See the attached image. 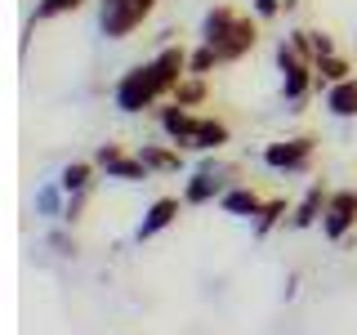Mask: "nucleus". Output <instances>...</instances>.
<instances>
[{"mask_svg":"<svg viewBox=\"0 0 357 335\" xmlns=\"http://www.w3.org/2000/svg\"><path fill=\"white\" fill-rule=\"evenodd\" d=\"M273 59H277V72H282V103H286V112H299L308 103V94H317V67L304 54H295V45L286 36L277 40Z\"/></svg>","mask_w":357,"mask_h":335,"instance_id":"2","label":"nucleus"},{"mask_svg":"<svg viewBox=\"0 0 357 335\" xmlns=\"http://www.w3.org/2000/svg\"><path fill=\"white\" fill-rule=\"evenodd\" d=\"M321 107H326L335 121H353V117H357V76H349V81H340V85H331L326 94H321Z\"/></svg>","mask_w":357,"mask_h":335,"instance_id":"17","label":"nucleus"},{"mask_svg":"<svg viewBox=\"0 0 357 335\" xmlns=\"http://www.w3.org/2000/svg\"><path fill=\"white\" fill-rule=\"evenodd\" d=\"M156 126H161V134L174 143L178 152H188V143H192V130H197V112L192 107H156Z\"/></svg>","mask_w":357,"mask_h":335,"instance_id":"9","label":"nucleus"},{"mask_svg":"<svg viewBox=\"0 0 357 335\" xmlns=\"http://www.w3.org/2000/svg\"><path fill=\"white\" fill-rule=\"evenodd\" d=\"M264 201H268V197H259L250 184H232L228 193L215 201V206L223 210V215H232V219H255V215L264 210Z\"/></svg>","mask_w":357,"mask_h":335,"instance_id":"13","label":"nucleus"},{"mask_svg":"<svg viewBox=\"0 0 357 335\" xmlns=\"http://www.w3.org/2000/svg\"><path fill=\"white\" fill-rule=\"evenodd\" d=\"M237 9L232 5H215V9H206V18H201V45H223L232 36V27H237Z\"/></svg>","mask_w":357,"mask_h":335,"instance_id":"16","label":"nucleus"},{"mask_svg":"<svg viewBox=\"0 0 357 335\" xmlns=\"http://www.w3.org/2000/svg\"><path fill=\"white\" fill-rule=\"evenodd\" d=\"M178 210H183V197H156L148 210H143V219H139V228H134V241H152V237H161L165 228L178 219Z\"/></svg>","mask_w":357,"mask_h":335,"instance_id":"8","label":"nucleus"},{"mask_svg":"<svg viewBox=\"0 0 357 335\" xmlns=\"http://www.w3.org/2000/svg\"><path fill=\"white\" fill-rule=\"evenodd\" d=\"M312 67H317V94H326L331 85H340V81L353 76V63L344 59V54H326V59H317Z\"/></svg>","mask_w":357,"mask_h":335,"instance_id":"19","label":"nucleus"},{"mask_svg":"<svg viewBox=\"0 0 357 335\" xmlns=\"http://www.w3.org/2000/svg\"><path fill=\"white\" fill-rule=\"evenodd\" d=\"M94 170H98L94 161H67L54 179L63 184V193H67V197H76V193H89V188H94Z\"/></svg>","mask_w":357,"mask_h":335,"instance_id":"18","label":"nucleus"},{"mask_svg":"<svg viewBox=\"0 0 357 335\" xmlns=\"http://www.w3.org/2000/svg\"><path fill=\"white\" fill-rule=\"evenodd\" d=\"M308 50H312V63H317V59H326V54H335V40H331V31H312L308 27Z\"/></svg>","mask_w":357,"mask_h":335,"instance_id":"25","label":"nucleus"},{"mask_svg":"<svg viewBox=\"0 0 357 335\" xmlns=\"http://www.w3.org/2000/svg\"><path fill=\"white\" fill-rule=\"evenodd\" d=\"M255 45H259V18L241 14L237 27H232V36L223 45H215V54H219V63H237V59H245V54L255 50Z\"/></svg>","mask_w":357,"mask_h":335,"instance_id":"10","label":"nucleus"},{"mask_svg":"<svg viewBox=\"0 0 357 335\" xmlns=\"http://www.w3.org/2000/svg\"><path fill=\"white\" fill-rule=\"evenodd\" d=\"M94 165H98L107 179H116V184H148V179H152L148 165H143L134 152H126L121 143H98Z\"/></svg>","mask_w":357,"mask_h":335,"instance_id":"6","label":"nucleus"},{"mask_svg":"<svg viewBox=\"0 0 357 335\" xmlns=\"http://www.w3.org/2000/svg\"><path fill=\"white\" fill-rule=\"evenodd\" d=\"M156 0H98V36L126 40L152 18Z\"/></svg>","mask_w":357,"mask_h":335,"instance_id":"4","label":"nucleus"},{"mask_svg":"<svg viewBox=\"0 0 357 335\" xmlns=\"http://www.w3.org/2000/svg\"><path fill=\"white\" fill-rule=\"evenodd\" d=\"M85 206H89V193H76V197H67V210H63V223H67V228H76V223L85 219Z\"/></svg>","mask_w":357,"mask_h":335,"instance_id":"26","label":"nucleus"},{"mask_svg":"<svg viewBox=\"0 0 357 335\" xmlns=\"http://www.w3.org/2000/svg\"><path fill=\"white\" fill-rule=\"evenodd\" d=\"M282 5H286V14H290V9H295V5H299V0H282Z\"/></svg>","mask_w":357,"mask_h":335,"instance_id":"29","label":"nucleus"},{"mask_svg":"<svg viewBox=\"0 0 357 335\" xmlns=\"http://www.w3.org/2000/svg\"><path fill=\"white\" fill-rule=\"evenodd\" d=\"M286 219H290L286 197H268V201H264V210L250 219V232H255V237H268V232H273L277 223H286Z\"/></svg>","mask_w":357,"mask_h":335,"instance_id":"20","label":"nucleus"},{"mask_svg":"<svg viewBox=\"0 0 357 335\" xmlns=\"http://www.w3.org/2000/svg\"><path fill=\"white\" fill-rule=\"evenodd\" d=\"M232 184H237V165L219 161V156H206L183 184V206H210V201H219Z\"/></svg>","mask_w":357,"mask_h":335,"instance_id":"3","label":"nucleus"},{"mask_svg":"<svg viewBox=\"0 0 357 335\" xmlns=\"http://www.w3.org/2000/svg\"><path fill=\"white\" fill-rule=\"evenodd\" d=\"M31 210H36L40 223H63L67 193H63L59 179H45V184H36V193H31Z\"/></svg>","mask_w":357,"mask_h":335,"instance_id":"12","label":"nucleus"},{"mask_svg":"<svg viewBox=\"0 0 357 335\" xmlns=\"http://www.w3.org/2000/svg\"><path fill=\"white\" fill-rule=\"evenodd\" d=\"M219 67V54H215V45H197L192 54H188V76H210Z\"/></svg>","mask_w":357,"mask_h":335,"instance_id":"23","label":"nucleus"},{"mask_svg":"<svg viewBox=\"0 0 357 335\" xmlns=\"http://www.w3.org/2000/svg\"><path fill=\"white\" fill-rule=\"evenodd\" d=\"M228 139H232L228 121H219V117H197V130H192V143H188V152L215 156L219 148H228Z\"/></svg>","mask_w":357,"mask_h":335,"instance_id":"14","label":"nucleus"},{"mask_svg":"<svg viewBox=\"0 0 357 335\" xmlns=\"http://www.w3.org/2000/svg\"><path fill=\"white\" fill-rule=\"evenodd\" d=\"M286 40L295 45V54H304V59L312 63V50H308V27H290V31H286Z\"/></svg>","mask_w":357,"mask_h":335,"instance_id":"28","label":"nucleus"},{"mask_svg":"<svg viewBox=\"0 0 357 335\" xmlns=\"http://www.w3.org/2000/svg\"><path fill=\"white\" fill-rule=\"evenodd\" d=\"M85 0H36V14H31V27L36 22H50V18H63V14H76Z\"/></svg>","mask_w":357,"mask_h":335,"instance_id":"22","label":"nucleus"},{"mask_svg":"<svg viewBox=\"0 0 357 335\" xmlns=\"http://www.w3.org/2000/svg\"><path fill=\"white\" fill-rule=\"evenodd\" d=\"M45 246H50L54 255H76V237H72V228L67 223H50V232H45Z\"/></svg>","mask_w":357,"mask_h":335,"instance_id":"24","label":"nucleus"},{"mask_svg":"<svg viewBox=\"0 0 357 335\" xmlns=\"http://www.w3.org/2000/svg\"><path fill=\"white\" fill-rule=\"evenodd\" d=\"M250 14L259 22H273L277 14H286V5H282V0H250Z\"/></svg>","mask_w":357,"mask_h":335,"instance_id":"27","label":"nucleus"},{"mask_svg":"<svg viewBox=\"0 0 357 335\" xmlns=\"http://www.w3.org/2000/svg\"><path fill=\"white\" fill-rule=\"evenodd\" d=\"M161 98H165V85H161V76H156L152 59L134 63L130 72H121V81L112 85V107L126 112V117H139V112L156 107Z\"/></svg>","mask_w":357,"mask_h":335,"instance_id":"1","label":"nucleus"},{"mask_svg":"<svg viewBox=\"0 0 357 335\" xmlns=\"http://www.w3.org/2000/svg\"><path fill=\"white\" fill-rule=\"evenodd\" d=\"M206 98H210V85H206V76H183V81L174 85L170 103H178V107H201Z\"/></svg>","mask_w":357,"mask_h":335,"instance_id":"21","label":"nucleus"},{"mask_svg":"<svg viewBox=\"0 0 357 335\" xmlns=\"http://www.w3.org/2000/svg\"><path fill=\"white\" fill-rule=\"evenodd\" d=\"M134 156H139L152 174H178L183 170V152H178L174 143H139Z\"/></svg>","mask_w":357,"mask_h":335,"instance_id":"15","label":"nucleus"},{"mask_svg":"<svg viewBox=\"0 0 357 335\" xmlns=\"http://www.w3.org/2000/svg\"><path fill=\"white\" fill-rule=\"evenodd\" d=\"M326 201H331V188L326 184H308L304 197L290 206V228H312V223H321V215H326Z\"/></svg>","mask_w":357,"mask_h":335,"instance_id":"11","label":"nucleus"},{"mask_svg":"<svg viewBox=\"0 0 357 335\" xmlns=\"http://www.w3.org/2000/svg\"><path fill=\"white\" fill-rule=\"evenodd\" d=\"M312 148H317L312 134H295V139L268 143V148L259 152V161L268 165V170H277V174H308L312 170Z\"/></svg>","mask_w":357,"mask_h":335,"instance_id":"5","label":"nucleus"},{"mask_svg":"<svg viewBox=\"0 0 357 335\" xmlns=\"http://www.w3.org/2000/svg\"><path fill=\"white\" fill-rule=\"evenodd\" d=\"M357 228V188H335L321 215V237L326 241H344Z\"/></svg>","mask_w":357,"mask_h":335,"instance_id":"7","label":"nucleus"}]
</instances>
